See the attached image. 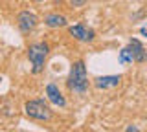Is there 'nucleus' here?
<instances>
[{"label":"nucleus","instance_id":"1","mask_svg":"<svg viewBox=\"0 0 147 132\" xmlns=\"http://www.w3.org/2000/svg\"><path fill=\"white\" fill-rule=\"evenodd\" d=\"M68 88L77 94H85L88 88V77H86V68L83 61H77L72 64L70 77H68Z\"/></svg>","mask_w":147,"mask_h":132},{"label":"nucleus","instance_id":"2","mask_svg":"<svg viewBox=\"0 0 147 132\" xmlns=\"http://www.w3.org/2000/svg\"><path fill=\"white\" fill-rule=\"evenodd\" d=\"M48 55V44L44 42H37L31 44L28 50V59H30L31 66H33V74H40L44 68V59Z\"/></svg>","mask_w":147,"mask_h":132},{"label":"nucleus","instance_id":"3","mask_svg":"<svg viewBox=\"0 0 147 132\" xmlns=\"http://www.w3.org/2000/svg\"><path fill=\"white\" fill-rule=\"evenodd\" d=\"M26 116L31 117V119H37V121H50L52 119V110L48 108V105H44V101L37 99V101H28L26 107Z\"/></svg>","mask_w":147,"mask_h":132},{"label":"nucleus","instance_id":"4","mask_svg":"<svg viewBox=\"0 0 147 132\" xmlns=\"http://www.w3.org/2000/svg\"><path fill=\"white\" fill-rule=\"evenodd\" d=\"M37 22H39L37 17L33 13H30V11H22L20 15H18V28L24 31V33H30L31 29H35Z\"/></svg>","mask_w":147,"mask_h":132},{"label":"nucleus","instance_id":"5","mask_svg":"<svg viewBox=\"0 0 147 132\" xmlns=\"http://www.w3.org/2000/svg\"><path fill=\"white\" fill-rule=\"evenodd\" d=\"M70 35L76 37L77 40H83V42H90V40L94 39V31L88 29L86 26H83V24L72 26V28H70Z\"/></svg>","mask_w":147,"mask_h":132},{"label":"nucleus","instance_id":"6","mask_svg":"<svg viewBox=\"0 0 147 132\" xmlns=\"http://www.w3.org/2000/svg\"><path fill=\"white\" fill-rule=\"evenodd\" d=\"M46 95H48L50 103H53L55 107H64V105H66V101H64V97H63V94L59 92V88H57L53 83H50L48 86H46Z\"/></svg>","mask_w":147,"mask_h":132},{"label":"nucleus","instance_id":"7","mask_svg":"<svg viewBox=\"0 0 147 132\" xmlns=\"http://www.w3.org/2000/svg\"><path fill=\"white\" fill-rule=\"evenodd\" d=\"M119 81H121L119 75H105V77H98V79L94 81V84L98 86V88H101V90H107V88H114V86H118Z\"/></svg>","mask_w":147,"mask_h":132},{"label":"nucleus","instance_id":"8","mask_svg":"<svg viewBox=\"0 0 147 132\" xmlns=\"http://www.w3.org/2000/svg\"><path fill=\"white\" fill-rule=\"evenodd\" d=\"M129 46H131V50H132V55H134V61H136V62H144V61H147V52H145V48L142 46L140 40L131 39Z\"/></svg>","mask_w":147,"mask_h":132},{"label":"nucleus","instance_id":"9","mask_svg":"<svg viewBox=\"0 0 147 132\" xmlns=\"http://www.w3.org/2000/svg\"><path fill=\"white\" fill-rule=\"evenodd\" d=\"M46 26H50V28H63V26H66V19H64L63 15H55V13H52V15H46Z\"/></svg>","mask_w":147,"mask_h":132},{"label":"nucleus","instance_id":"10","mask_svg":"<svg viewBox=\"0 0 147 132\" xmlns=\"http://www.w3.org/2000/svg\"><path fill=\"white\" fill-rule=\"evenodd\" d=\"M132 61H134L132 50H131V46H125L119 52V62H121V64H127V62H132Z\"/></svg>","mask_w":147,"mask_h":132},{"label":"nucleus","instance_id":"11","mask_svg":"<svg viewBox=\"0 0 147 132\" xmlns=\"http://www.w3.org/2000/svg\"><path fill=\"white\" fill-rule=\"evenodd\" d=\"M70 2H72L74 7H81V6H85V4H86V0H70Z\"/></svg>","mask_w":147,"mask_h":132},{"label":"nucleus","instance_id":"12","mask_svg":"<svg viewBox=\"0 0 147 132\" xmlns=\"http://www.w3.org/2000/svg\"><path fill=\"white\" fill-rule=\"evenodd\" d=\"M142 33H144V35H147V29L144 28V29H142Z\"/></svg>","mask_w":147,"mask_h":132},{"label":"nucleus","instance_id":"13","mask_svg":"<svg viewBox=\"0 0 147 132\" xmlns=\"http://www.w3.org/2000/svg\"><path fill=\"white\" fill-rule=\"evenodd\" d=\"M35 2H42V0H35Z\"/></svg>","mask_w":147,"mask_h":132}]
</instances>
